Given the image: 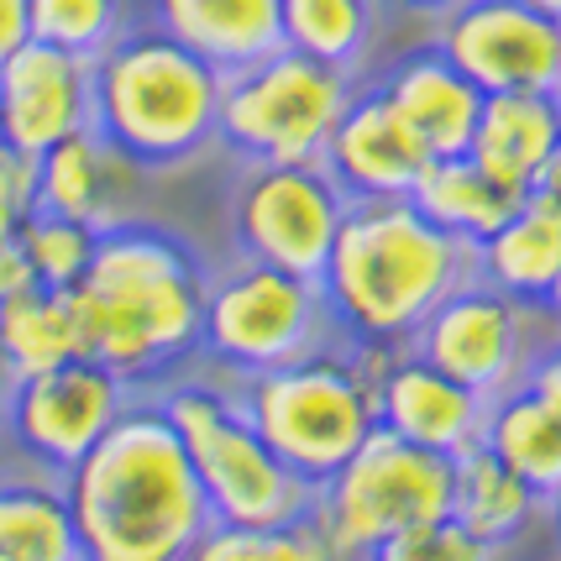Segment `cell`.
I'll use <instances>...</instances> for the list:
<instances>
[{
  "label": "cell",
  "instance_id": "obj_1",
  "mask_svg": "<svg viewBox=\"0 0 561 561\" xmlns=\"http://www.w3.org/2000/svg\"><path fill=\"white\" fill-rule=\"evenodd\" d=\"M478 278V242L440 226L410 195L346 199L320 268V299L352 357H404L415 325Z\"/></svg>",
  "mask_w": 561,
  "mask_h": 561
},
{
  "label": "cell",
  "instance_id": "obj_2",
  "mask_svg": "<svg viewBox=\"0 0 561 561\" xmlns=\"http://www.w3.org/2000/svg\"><path fill=\"white\" fill-rule=\"evenodd\" d=\"M64 493L84 561H184L216 525L163 404H122Z\"/></svg>",
  "mask_w": 561,
  "mask_h": 561
},
{
  "label": "cell",
  "instance_id": "obj_3",
  "mask_svg": "<svg viewBox=\"0 0 561 561\" xmlns=\"http://www.w3.org/2000/svg\"><path fill=\"white\" fill-rule=\"evenodd\" d=\"M205 284V263L179 231L147 220L100 226L84 273L64 289L79 352L126 383L163 373L199 346Z\"/></svg>",
  "mask_w": 561,
  "mask_h": 561
},
{
  "label": "cell",
  "instance_id": "obj_4",
  "mask_svg": "<svg viewBox=\"0 0 561 561\" xmlns=\"http://www.w3.org/2000/svg\"><path fill=\"white\" fill-rule=\"evenodd\" d=\"M220 69L158 22L122 26L90 64V126L137 173L190 163L216 142Z\"/></svg>",
  "mask_w": 561,
  "mask_h": 561
},
{
  "label": "cell",
  "instance_id": "obj_5",
  "mask_svg": "<svg viewBox=\"0 0 561 561\" xmlns=\"http://www.w3.org/2000/svg\"><path fill=\"white\" fill-rule=\"evenodd\" d=\"M373 378L378 373H367L363 357L316 352L284 367L242 373V393H226V399L294 478L320 489L342 472L346 457L378 425Z\"/></svg>",
  "mask_w": 561,
  "mask_h": 561
},
{
  "label": "cell",
  "instance_id": "obj_6",
  "mask_svg": "<svg viewBox=\"0 0 561 561\" xmlns=\"http://www.w3.org/2000/svg\"><path fill=\"white\" fill-rule=\"evenodd\" d=\"M451 510H457V457L373 425L342 472L320 483L310 514L325 530L331 551L352 561L373 540L451 519Z\"/></svg>",
  "mask_w": 561,
  "mask_h": 561
},
{
  "label": "cell",
  "instance_id": "obj_7",
  "mask_svg": "<svg viewBox=\"0 0 561 561\" xmlns=\"http://www.w3.org/2000/svg\"><path fill=\"white\" fill-rule=\"evenodd\" d=\"M352 95V73L310 53L273 48L220 73L216 137L247 163H320V147Z\"/></svg>",
  "mask_w": 561,
  "mask_h": 561
},
{
  "label": "cell",
  "instance_id": "obj_8",
  "mask_svg": "<svg viewBox=\"0 0 561 561\" xmlns=\"http://www.w3.org/2000/svg\"><path fill=\"white\" fill-rule=\"evenodd\" d=\"M158 404L184 440L216 519H226V525H289V519H305L316 510L320 489L294 478L289 467L273 457L226 393L173 389Z\"/></svg>",
  "mask_w": 561,
  "mask_h": 561
},
{
  "label": "cell",
  "instance_id": "obj_9",
  "mask_svg": "<svg viewBox=\"0 0 561 561\" xmlns=\"http://www.w3.org/2000/svg\"><path fill=\"white\" fill-rule=\"evenodd\" d=\"M331 336H336L331 310L310 278L242 257L237 268L205 284L199 346L237 373H263L331 352Z\"/></svg>",
  "mask_w": 561,
  "mask_h": 561
},
{
  "label": "cell",
  "instance_id": "obj_10",
  "mask_svg": "<svg viewBox=\"0 0 561 561\" xmlns=\"http://www.w3.org/2000/svg\"><path fill=\"white\" fill-rule=\"evenodd\" d=\"M346 199L320 163H252L231 199V231L252 263L320 284Z\"/></svg>",
  "mask_w": 561,
  "mask_h": 561
},
{
  "label": "cell",
  "instance_id": "obj_11",
  "mask_svg": "<svg viewBox=\"0 0 561 561\" xmlns=\"http://www.w3.org/2000/svg\"><path fill=\"white\" fill-rule=\"evenodd\" d=\"M122 404L126 378L100 367L95 357H69V363L16 378V389L5 399L0 436L64 483L73 462L105 436V425L122 415Z\"/></svg>",
  "mask_w": 561,
  "mask_h": 561
},
{
  "label": "cell",
  "instance_id": "obj_12",
  "mask_svg": "<svg viewBox=\"0 0 561 561\" xmlns=\"http://www.w3.org/2000/svg\"><path fill=\"white\" fill-rule=\"evenodd\" d=\"M536 316H551V310H530L510 299L504 289H493L489 278H472L462 289H451L431 316L415 325L410 336V357L431 363L436 373L467 383L472 393H493L514 389L525 378V325Z\"/></svg>",
  "mask_w": 561,
  "mask_h": 561
},
{
  "label": "cell",
  "instance_id": "obj_13",
  "mask_svg": "<svg viewBox=\"0 0 561 561\" xmlns=\"http://www.w3.org/2000/svg\"><path fill=\"white\" fill-rule=\"evenodd\" d=\"M483 90H561V22L525 0H457L431 37Z\"/></svg>",
  "mask_w": 561,
  "mask_h": 561
},
{
  "label": "cell",
  "instance_id": "obj_14",
  "mask_svg": "<svg viewBox=\"0 0 561 561\" xmlns=\"http://www.w3.org/2000/svg\"><path fill=\"white\" fill-rule=\"evenodd\" d=\"M320 169L331 173L342 199H393L415 195V184L431 169V152L378 84H352L342 116L320 147Z\"/></svg>",
  "mask_w": 561,
  "mask_h": 561
},
{
  "label": "cell",
  "instance_id": "obj_15",
  "mask_svg": "<svg viewBox=\"0 0 561 561\" xmlns=\"http://www.w3.org/2000/svg\"><path fill=\"white\" fill-rule=\"evenodd\" d=\"M90 64L69 48L26 37L0 64V137L22 158H43L53 142L90 126Z\"/></svg>",
  "mask_w": 561,
  "mask_h": 561
},
{
  "label": "cell",
  "instance_id": "obj_16",
  "mask_svg": "<svg viewBox=\"0 0 561 561\" xmlns=\"http://www.w3.org/2000/svg\"><path fill=\"white\" fill-rule=\"evenodd\" d=\"M373 410H378L383 431L457 457L462 446L483 436L489 399L404 352V357H389L383 373L373 378Z\"/></svg>",
  "mask_w": 561,
  "mask_h": 561
},
{
  "label": "cell",
  "instance_id": "obj_17",
  "mask_svg": "<svg viewBox=\"0 0 561 561\" xmlns=\"http://www.w3.org/2000/svg\"><path fill=\"white\" fill-rule=\"evenodd\" d=\"M383 100L410 122L431 158H462L478 131V111H483V90L467 79L436 43L393 58L389 69L373 79Z\"/></svg>",
  "mask_w": 561,
  "mask_h": 561
},
{
  "label": "cell",
  "instance_id": "obj_18",
  "mask_svg": "<svg viewBox=\"0 0 561 561\" xmlns=\"http://www.w3.org/2000/svg\"><path fill=\"white\" fill-rule=\"evenodd\" d=\"M126 173H137L116 147L100 137L95 126L73 131L64 142H53L37 158V184H32V210H48V216L79 220V226H111L116 205H122V184Z\"/></svg>",
  "mask_w": 561,
  "mask_h": 561
},
{
  "label": "cell",
  "instance_id": "obj_19",
  "mask_svg": "<svg viewBox=\"0 0 561 561\" xmlns=\"http://www.w3.org/2000/svg\"><path fill=\"white\" fill-rule=\"evenodd\" d=\"M557 137H561V90H499V95H483L467 158L489 173L493 184L525 195L530 173L557 147Z\"/></svg>",
  "mask_w": 561,
  "mask_h": 561
},
{
  "label": "cell",
  "instance_id": "obj_20",
  "mask_svg": "<svg viewBox=\"0 0 561 561\" xmlns=\"http://www.w3.org/2000/svg\"><path fill=\"white\" fill-rule=\"evenodd\" d=\"M152 22L199 58H210L220 73L284 48L278 0H152Z\"/></svg>",
  "mask_w": 561,
  "mask_h": 561
},
{
  "label": "cell",
  "instance_id": "obj_21",
  "mask_svg": "<svg viewBox=\"0 0 561 561\" xmlns=\"http://www.w3.org/2000/svg\"><path fill=\"white\" fill-rule=\"evenodd\" d=\"M483 446L536 493L540 504L561 489V410L546 404L530 383H514V389L489 399Z\"/></svg>",
  "mask_w": 561,
  "mask_h": 561
},
{
  "label": "cell",
  "instance_id": "obj_22",
  "mask_svg": "<svg viewBox=\"0 0 561 561\" xmlns=\"http://www.w3.org/2000/svg\"><path fill=\"white\" fill-rule=\"evenodd\" d=\"M561 273V220L536 205H519L504 226L478 237V278L530 310H551V284Z\"/></svg>",
  "mask_w": 561,
  "mask_h": 561
},
{
  "label": "cell",
  "instance_id": "obj_23",
  "mask_svg": "<svg viewBox=\"0 0 561 561\" xmlns=\"http://www.w3.org/2000/svg\"><path fill=\"white\" fill-rule=\"evenodd\" d=\"M0 561H84L58 478H0Z\"/></svg>",
  "mask_w": 561,
  "mask_h": 561
},
{
  "label": "cell",
  "instance_id": "obj_24",
  "mask_svg": "<svg viewBox=\"0 0 561 561\" xmlns=\"http://www.w3.org/2000/svg\"><path fill=\"white\" fill-rule=\"evenodd\" d=\"M0 357H5V367L16 378L43 373L53 363H69V357H84L79 352V331H73L69 294L32 278L26 289L0 299Z\"/></svg>",
  "mask_w": 561,
  "mask_h": 561
},
{
  "label": "cell",
  "instance_id": "obj_25",
  "mask_svg": "<svg viewBox=\"0 0 561 561\" xmlns=\"http://www.w3.org/2000/svg\"><path fill=\"white\" fill-rule=\"evenodd\" d=\"M425 210L431 220L440 226H451V231H462V237H489L493 226H504V220L525 205V195H514L504 184H493L489 173L478 169L472 158H431V169L425 179L415 184V195H410Z\"/></svg>",
  "mask_w": 561,
  "mask_h": 561
},
{
  "label": "cell",
  "instance_id": "obj_26",
  "mask_svg": "<svg viewBox=\"0 0 561 561\" xmlns=\"http://www.w3.org/2000/svg\"><path fill=\"white\" fill-rule=\"evenodd\" d=\"M536 504L540 499L493 457L489 446H483V436L457 451V510H451V519H462L472 536L504 546L530 519Z\"/></svg>",
  "mask_w": 561,
  "mask_h": 561
},
{
  "label": "cell",
  "instance_id": "obj_27",
  "mask_svg": "<svg viewBox=\"0 0 561 561\" xmlns=\"http://www.w3.org/2000/svg\"><path fill=\"white\" fill-rule=\"evenodd\" d=\"M373 26H378V0H278L284 48L310 53L346 73L363 64Z\"/></svg>",
  "mask_w": 561,
  "mask_h": 561
},
{
  "label": "cell",
  "instance_id": "obj_28",
  "mask_svg": "<svg viewBox=\"0 0 561 561\" xmlns=\"http://www.w3.org/2000/svg\"><path fill=\"white\" fill-rule=\"evenodd\" d=\"M184 561H342L331 551L316 514L289 525H226L216 519Z\"/></svg>",
  "mask_w": 561,
  "mask_h": 561
},
{
  "label": "cell",
  "instance_id": "obj_29",
  "mask_svg": "<svg viewBox=\"0 0 561 561\" xmlns=\"http://www.w3.org/2000/svg\"><path fill=\"white\" fill-rule=\"evenodd\" d=\"M126 26V0H26V37L79 58L105 53Z\"/></svg>",
  "mask_w": 561,
  "mask_h": 561
},
{
  "label": "cell",
  "instance_id": "obj_30",
  "mask_svg": "<svg viewBox=\"0 0 561 561\" xmlns=\"http://www.w3.org/2000/svg\"><path fill=\"white\" fill-rule=\"evenodd\" d=\"M16 242H22L37 284H48V289H69L73 278L84 273V263H90L95 226L48 216V210H26V220L16 226Z\"/></svg>",
  "mask_w": 561,
  "mask_h": 561
},
{
  "label": "cell",
  "instance_id": "obj_31",
  "mask_svg": "<svg viewBox=\"0 0 561 561\" xmlns=\"http://www.w3.org/2000/svg\"><path fill=\"white\" fill-rule=\"evenodd\" d=\"M499 546L472 536L462 519H436V525H415V530H393V536L363 546L352 561H493Z\"/></svg>",
  "mask_w": 561,
  "mask_h": 561
},
{
  "label": "cell",
  "instance_id": "obj_32",
  "mask_svg": "<svg viewBox=\"0 0 561 561\" xmlns=\"http://www.w3.org/2000/svg\"><path fill=\"white\" fill-rule=\"evenodd\" d=\"M32 184H37V158L0 147V242H11L32 210Z\"/></svg>",
  "mask_w": 561,
  "mask_h": 561
},
{
  "label": "cell",
  "instance_id": "obj_33",
  "mask_svg": "<svg viewBox=\"0 0 561 561\" xmlns=\"http://www.w3.org/2000/svg\"><path fill=\"white\" fill-rule=\"evenodd\" d=\"M525 205H536V210H546L551 220H561V137H557V147L540 158V169L530 173Z\"/></svg>",
  "mask_w": 561,
  "mask_h": 561
},
{
  "label": "cell",
  "instance_id": "obj_34",
  "mask_svg": "<svg viewBox=\"0 0 561 561\" xmlns=\"http://www.w3.org/2000/svg\"><path fill=\"white\" fill-rule=\"evenodd\" d=\"M519 383H530V389H536L546 404H557V410H561V342L546 346L536 363L525 367V378H519Z\"/></svg>",
  "mask_w": 561,
  "mask_h": 561
},
{
  "label": "cell",
  "instance_id": "obj_35",
  "mask_svg": "<svg viewBox=\"0 0 561 561\" xmlns=\"http://www.w3.org/2000/svg\"><path fill=\"white\" fill-rule=\"evenodd\" d=\"M32 284V263H26L22 242L11 237V242H0V299H11L16 289Z\"/></svg>",
  "mask_w": 561,
  "mask_h": 561
},
{
  "label": "cell",
  "instance_id": "obj_36",
  "mask_svg": "<svg viewBox=\"0 0 561 561\" xmlns=\"http://www.w3.org/2000/svg\"><path fill=\"white\" fill-rule=\"evenodd\" d=\"M26 43V0H0V64Z\"/></svg>",
  "mask_w": 561,
  "mask_h": 561
},
{
  "label": "cell",
  "instance_id": "obj_37",
  "mask_svg": "<svg viewBox=\"0 0 561 561\" xmlns=\"http://www.w3.org/2000/svg\"><path fill=\"white\" fill-rule=\"evenodd\" d=\"M378 5H399V11H420V16H440V11L457 5V0H378Z\"/></svg>",
  "mask_w": 561,
  "mask_h": 561
},
{
  "label": "cell",
  "instance_id": "obj_38",
  "mask_svg": "<svg viewBox=\"0 0 561 561\" xmlns=\"http://www.w3.org/2000/svg\"><path fill=\"white\" fill-rule=\"evenodd\" d=\"M11 389H16V373H11L5 357H0V420H5V399H11Z\"/></svg>",
  "mask_w": 561,
  "mask_h": 561
},
{
  "label": "cell",
  "instance_id": "obj_39",
  "mask_svg": "<svg viewBox=\"0 0 561 561\" xmlns=\"http://www.w3.org/2000/svg\"><path fill=\"white\" fill-rule=\"evenodd\" d=\"M525 5H536V11L551 16V22H561V0H525Z\"/></svg>",
  "mask_w": 561,
  "mask_h": 561
},
{
  "label": "cell",
  "instance_id": "obj_40",
  "mask_svg": "<svg viewBox=\"0 0 561 561\" xmlns=\"http://www.w3.org/2000/svg\"><path fill=\"white\" fill-rule=\"evenodd\" d=\"M546 504H551V519H557V540H561V489L551 493V499H546Z\"/></svg>",
  "mask_w": 561,
  "mask_h": 561
},
{
  "label": "cell",
  "instance_id": "obj_41",
  "mask_svg": "<svg viewBox=\"0 0 561 561\" xmlns=\"http://www.w3.org/2000/svg\"><path fill=\"white\" fill-rule=\"evenodd\" d=\"M551 316L561 320V273H557V284H551Z\"/></svg>",
  "mask_w": 561,
  "mask_h": 561
},
{
  "label": "cell",
  "instance_id": "obj_42",
  "mask_svg": "<svg viewBox=\"0 0 561 561\" xmlns=\"http://www.w3.org/2000/svg\"><path fill=\"white\" fill-rule=\"evenodd\" d=\"M0 147H5V137H0Z\"/></svg>",
  "mask_w": 561,
  "mask_h": 561
}]
</instances>
